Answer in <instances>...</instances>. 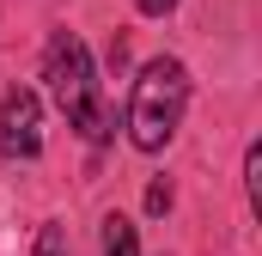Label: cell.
I'll return each instance as SVG.
<instances>
[{"label": "cell", "instance_id": "2", "mask_svg": "<svg viewBox=\"0 0 262 256\" xmlns=\"http://www.w3.org/2000/svg\"><path fill=\"white\" fill-rule=\"evenodd\" d=\"M183 104H189V67L171 61V55L146 61L128 98V140L140 153H165V140L183 122Z\"/></svg>", "mask_w": 262, "mask_h": 256}, {"label": "cell", "instance_id": "1", "mask_svg": "<svg viewBox=\"0 0 262 256\" xmlns=\"http://www.w3.org/2000/svg\"><path fill=\"white\" fill-rule=\"evenodd\" d=\"M43 79H49V92H55V104H61V116L92 146H104L110 140V110H104V98H98V79H92V55H85V43L73 37V31H55L49 37V55H43Z\"/></svg>", "mask_w": 262, "mask_h": 256}, {"label": "cell", "instance_id": "4", "mask_svg": "<svg viewBox=\"0 0 262 256\" xmlns=\"http://www.w3.org/2000/svg\"><path fill=\"white\" fill-rule=\"evenodd\" d=\"M104 256H140V238H134V226L122 220V214L104 220Z\"/></svg>", "mask_w": 262, "mask_h": 256}, {"label": "cell", "instance_id": "5", "mask_svg": "<svg viewBox=\"0 0 262 256\" xmlns=\"http://www.w3.org/2000/svg\"><path fill=\"white\" fill-rule=\"evenodd\" d=\"M244 183H250V207L262 214V146H250V153H244Z\"/></svg>", "mask_w": 262, "mask_h": 256}, {"label": "cell", "instance_id": "6", "mask_svg": "<svg viewBox=\"0 0 262 256\" xmlns=\"http://www.w3.org/2000/svg\"><path fill=\"white\" fill-rule=\"evenodd\" d=\"M37 256H67V232L55 226V220H49V226L37 232Z\"/></svg>", "mask_w": 262, "mask_h": 256}, {"label": "cell", "instance_id": "3", "mask_svg": "<svg viewBox=\"0 0 262 256\" xmlns=\"http://www.w3.org/2000/svg\"><path fill=\"white\" fill-rule=\"evenodd\" d=\"M0 153L6 159H37L43 153V104L25 86L0 98Z\"/></svg>", "mask_w": 262, "mask_h": 256}, {"label": "cell", "instance_id": "7", "mask_svg": "<svg viewBox=\"0 0 262 256\" xmlns=\"http://www.w3.org/2000/svg\"><path fill=\"white\" fill-rule=\"evenodd\" d=\"M165 207H171V183H152L146 189V214H165Z\"/></svg>", "mask_w": 262, "mask_h": 256}, {"label": "cell", "instance_id": "8", "mask_svg": "<svg viewBox=\"0 0 262 256\" xmlns=\"http://www.w3.org/2000/svg\"><path fill=\"white\" fill-rule=\"evenodd\" d=\"M134 6H140V12H146V18H165V12H171V6H177V0H134Z\"/></svg>", "mask_w": 262, "mask_h": 256}]
</instances>
